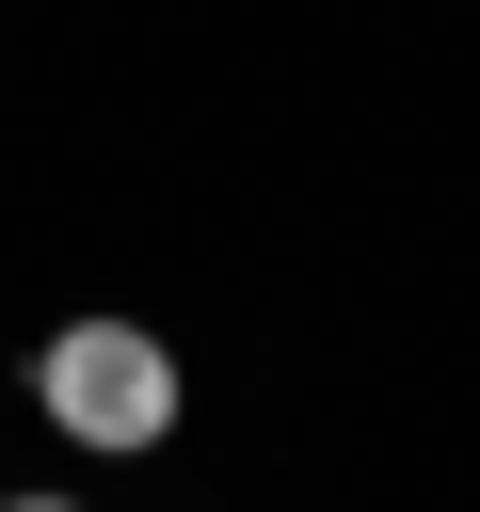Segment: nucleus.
Returning <instances> with one entry per match:
<instances>
[{
    "label": "nucleus",
    "mask_w": 480,
    "mask_h": 512,
    "mask_svg": "<svg viewBox=\"0 0 480 512\" xmlns=\"http://www.w3.org/2000/svg\"><path fill=\"white\" fill-rule=\"evenodd\" d=\"M32 400H48V432H80V448H160V432H176V352H160L144 320H64V336L32 352Z\"/></svg>",
    "instance_id": "f257e3e1"
},
{
    "label": "nucleus",
    "mask_w": 480,
    "mask_h": 512,
    "mask_svg": "<svg viewBox=\"0 0 480 512\" xmlns=\"http://www.w3.org/2000/svg\"><path fill=\"white\" fill-rule=\"evenodd\" d=\"M0 512H64V496H0Z\"/></svg>",
    "instance_id": "f03ea898"
}]
</instances>
